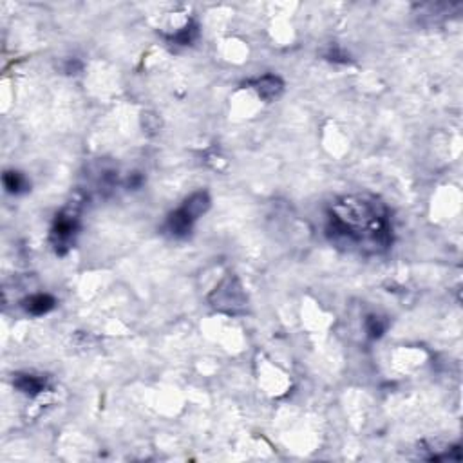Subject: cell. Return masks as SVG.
I'll use <instances>...</instances> for the list:
<instances>
[{"instance_id": "obj_1", "label": "cell", "mask_w": 463, "mask_h": 463, "mask_svg": "<svg viewBox=\"0 0 463 463\" xmlns=\"http://www.w3.org/2000/svg\"><path fill=\"white\" fill-rule=\"evenodd\" d=\"M326 234L333 244L361 253H382L393 243L385 203L373 194H349L332 203Z\"/></svg>"}, {"instance_id": "obj_2", "label": "cell", "mask_w": 463, "mask_h": 463, "mask_svg": "<svg viewBox=\"0 0 463 463\" xmlns=\"http://www.w3.org/2000/svg\"><path fill=\"white\" fill-rule=\"evenodd\" d=\"M76 232H78V208H76V203H71L57 215V219L53 223L49 241L55 252L64 255L75 243Z\"/></svg>"}, {"instance_id": "obj_3", "label": "cell", "mask_w": 463, "mask_h": 463, "mask_svg": "<svg viewBox=\"0 0 463 463\" xmlns=\"http://www.w3.org/2000/svg\"><path fill=\"white\" fill-rule=\"evenodd\" d=\"M210 305L219 311H225V314H237L244 308L246 295H244L243 286H241L237 277L230 273L228 277L221 281V284L212 291Z\"/></svg>"}, {"instance_id": "obj_4", "label": "cell", "mask_w": 463, "mask_h": 463, "mask_svg": "<svg viewBox=\"0 0 463 463\" xmlns=\"http://www.w3.org/2000/svg\"><path fill=\"white\" fill-rule=\"evenodd\" d=\"M248 85H252L255 93L261 96L262 100L271 102V100L279 98L284 91V82L281 80V76L277 75H264L259 76V78L252 80Z\"/></svg>"}, {"instance_id": "obj_5", "label": "cell", "mask_w": 463, "mask_h": 463, "mask_svg": "<svg viewBox=\"0 0 463 463\" xmlns=\"http://www.w3.org/2000/svg\"><path fill=\"white\" fill-rule=\"evenodd\" d=\"M13 385L20 393L28 394V397H37L47 389V379L31 373H17L13 379Z\"/></svg>"}, {"instance_id": "obj_6", "label": "cell", "mask_w": 463, "mask_h": 463, "mask_svg": "<svg viewBox=\"0 0 463 463\" xmlns=\"http://www.w3.org/2000/svg\"><path fill=\"white\" fill-rule=\"evenodd\" d=\"M194 223H196V221H194L192 217L179 206L178 210L172 212V214L169 215V219H167V230H169V234L172 235V237H187V235L192 232Z\"/></svg>"}, {"instance_id": "obj_7", "label": "cell", "mask_w": 463, "mask_h": 463, "mask_svg": "<svg viewBox=\"0 0 463 463\" xmlns=\"http://www.w3.org/2000/svg\"><path fill=\"white\" fill-rule=\"evenodd\" d=\"M55 306H57V299L49 293H35L22 300V308L33 317L49 314Z\"/></svg>"}, {"instance_id": "obj_8", "label": "cell", "mask_w": 463, "mask_h": 463, "mask_svg": "<svg viewBox=\"0 0 463 463\" xmlns=\"http://www.w3.org/2000/svg\"><path fill=\"white\" fill-rule=\"evenodd\" d=\"M181 208L187 212L194 221H197L206 210H208V208H210V196H208V192H205V190L194 192L192 196L187 197V201L183 203Z\"/></svg>"}, {"instance_id": "obj_9", "label": "cell", "mask_w": 463, "mask_h": 463, "mask_svg": "<svg viewBox=\"0 0 463 463\" xmlns=\"http://www.w3.org/2000/svg\"><path fill=\"white\" fill-rule=\"evenodd\" d=\"M2 183H4L6 192L10 194H22L29 187L26 176L22 172H17V170H6L4 176H2Z\"/></svg>"}, {"instance_id": "obj_10", "label": "cell", "mask_w": 463, "mask_h": 463, "mask_svg": "<svg viewBox=\"0 0 463 463\" xmlns=\"http://www.w3.org/2000/svg\"><path fill=\"white\" fill-rule=\"evenodd\" d=\"M365 332L370 338H380L385 332V320L379 315H367L365 317Z\"/></svg>"}, {"instance_id": "obj_11", "label": "cell", "mask_w": 463, "mask_h": 463, "mask_svg": "<svg viewBox=\"0 0 463 463\" xmlns=\"http://www.w3.org/2000/svg\"><path fill=\"white\" fill-rule=\"evenodd\" d=\"M196 37H197V26L196 24H188V26H185L179 33L172 35L170 40L179 44V46H188V44L194 42V38Z\"/></svg>"}]
</instances>
